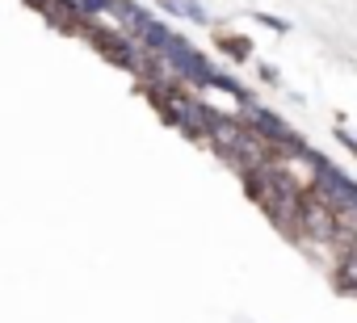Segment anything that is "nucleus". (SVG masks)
Listing matches in <instances>:
<instances>
[]
</instances>
